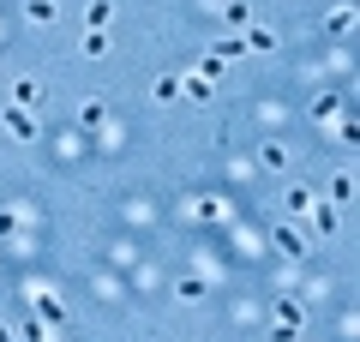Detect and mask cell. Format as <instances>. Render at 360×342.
Listing matches in <instances>:
<instances>
[{"instance_id":"obj_1","label":"cell","mask_w":360,"mask_h":342,"mask_svg":"<svg viewBox=\"0 0 360 342\" xmlns=\"http://www.w3.org/2000/svg\"><path fill=\"white\" fill-rule=\"evenodd\" d=\"M300 324H307V318H300V306H295V300H283V306H276V318H270V336H276V342H295V336H300Z\"/></svg>"},{"instance_id":"obj_2","label":"cell","mask_w":360,"mask_h":342,"mask_svg":"<svg viewBox=\"0 0 360 342\" xmlns=\"http://www.w3.org/2000/svg\"><path fill=\"white\" fill-rule=\"evenodd\" d=\"M6 132H13L18 144H30V139H37V120H30V108H6Z\"/></svg>"},{"instance_id":"obj_3","label":"cell","mask_w":360,"mask_h":342,"mask_svg":"<svg viewBox=\"0 0 360 342\" xmlns=\"http://www.w3.org/2000/svg\"><path fill=\"white\" fill-rule=\"evenodd\" d=\"M13 108H42V84H37V78H18V90H13Z\"/></svg>"},{"instance_id":"obj_4","label":"cell","mask_w":360,"mask_h":342,"mask_svg":"<svg viewBox=\"0 0 360 342\" xmlns=\"http://www.w3.org/2000/svg\"><path fill=\"white\" fill-rule=\"evenodd\" d=\"M84 25H90V30H108V25H115V0H90Z\"/></svg>"},{"instance_id":"obj_5","label":"cell","mask_w":360,"mask_h":342,"mask_svg":"<svg viewBox=\"0 0 360 342\" xmlns=\"http://www.w3.org/2000/svg\"><path fill=\"white\" fill-rule=\"evenodd\" d=\"M258 168H270V175H283V168H288V151H283L276 139H270L264 151H258Z\"/></svg>"},{"instance_id":"obj_6","label":"cell","mask_w":360,"mask_h":342,"mask_svg":"<svg viewBox=\"0 0 360 342\" xmlns=\"http://www.w3.org/2000/svg\"><path fill=\"white\" fill-rule=\"evenodd\" d=\"M246 49H252V54H270V49H276V30H258V25H246Z\"/></svg>"},{"instance_id":"obj_7","label":"cell","mask_w":360,"mask_h":342,"mask_svg":"<svg viewBox=\"0 0 360 342\" xmlns=\"http://www.w3.org/2000/svg\"><path fill=\"white\" fill-rule=\"evenodd\" d=\"M276 246H283V253H288V258H300V253H307V241H300L295 228H283V222H276Z\"/></svg>"},{"instance_id":"obj_8","label":"cell","mask_w":360,"mask_h":342,"mask_svg":"<svg viewBox=\"0 0 360 342\" xmlns=\"http://www.w3.org/2000/svg\"><path fill=\"white\" fill-rule=\"evenodd\" d=\"M37 306H42V318H49V324H60V318H66V306H60V300H54V294H49V289H37Z\"/></svg>"},{"instance_id":"obj_9","label":"cell","mask_w":360,"mask_h":342,"mask_svg":"<svg viewBox=\"0 0 360 342\" xmlns=\"http://www.w3.org/2000/svg\"><path fill=\"white\" fill-rule=\"evenodd\" d=\"M25 18H30V25H54V0H30Z\"/></svg>"},{"instance_id":"obj_10","label":"cell","mask_w":360,"mask_h":342,"mask_svg":"<svg viewBox=\"0 0 360 342\" xmlns=\"http://www.w3.org/2000/svg\"><path fill=\"white\" fill-rule=\"evenodd\" d=\"M205 289H210L205 277H180V300H205Z\"/></svg>"},{"instance_id":"obj_11","label":"cell","mask_w":360,"mask_h":342,"mask_svg":"<svg viewBox=\"0 0 360 342\" xmlns=\"http://www.w3.org/2000/svg\"><path fill=\"white\" fill-rule=\"evenodd\" d=\"M324 25H330V30H336V37H342V30H354V6H336V13H330V18H324Z\"/></svg>"},{"instance_id":"obj_12","label":"cell","mask_w":360,"mask_h":342,"mask_svg":"<svg viewBox=\"0 0 360 342\" xmlns=\"http://www.w3.org/2000/svg\"><path fill=\"white\" fill-rule=\"evenodd\" d=\"M312 228H319V234H330V228H336V210H330V204H312Z\"/></svg>"},{"instance_id":"obj_13","label":"cell","mask_w":360,"mask_h":342,"mask_svg":"<svg viewBox=\"0 0 360 342\" xmlns=\"http://www.w3.org/2000/svg\"><path fill=\"white\" fill-rule=\"evenodd\" d=\"M240 54H246L240 37H222V42H217V61H240Z\"/></svg>"},{"instance_id":"obj_14","label":"cell","mask_w":360,"mask_h":342,"mask_svg":"<svg viewBox=\"0 0 360 342\" xmlns=\"http://www.w3.org/2000/svg\"><path fill=\"white\" fill-rule=\"evenodd\" d=\"M330 114H342V102H336V96H319V102H312V120H330Z\"/></svg>"},{"instance_id":"obj_15","label":"cell","mask_w":360,"mask_h":342,"mask_svg":"<svg viewBox=\"0 0 360 342\" xmlns=\"http://www.w3.org/2000/svg\"><path fill=\"white\" fill-rule=\"evenodd\" d=\"M210 90H217V84H210V78H205V72H193V78H186V96H198V102H205V96H210Z\"/></svg>"},{"instance_id":"obj_16","label":"cell","mask_w":360,"mask_h":342,"mask_svg":"<svg viewBox=\"0 0 360 342\" xmlns=\"http://www.w3.org/2000/svg\"><path fill=\"white\" fill-rule=\"evenodd\" d=\"M150 96H156V102H174V96H180V84H174V78H156Z\"/></svg>"},{"instance_id":"obj_17","label":"cell","mask_w":360,"mask_h":342,"mask_svg":"<svg viewBox=\"0 0 360 342\" xmlns=\"http://www.w3.org/2000/svg\"><path fill=\"white\" fill-rule=\"evenodd\" d=\"M78 120H84V127H103L108 108H103V102H84V114H78Z\"/></svg>"},{"instance_id":"obj_18","label":"cell","mask_w":360,"mask_h":342,"mask_svg":"<svg viewBox=\"0 0 360 342\" xmlns=\"http://www.w3.org/2000/svg\"><path fill=\"white\" fill-rule=\"evenodd\" d=\"M84 54H108V37H103V30H84Z\"/></svg>"},{"instance_id":"obj_19","label":"cell","mask_w":360,"mask_h":342,"mask_svg":"<svg viewBox=\"0 0 360 342\" xmlns=\"http://www.w3.org/2000/svg\"><path fill=\"white\" fill-rule=\"evenodd\" d=\"M0 342H13V330H6V324H0Z\"/></svg>"}]
</instances>
